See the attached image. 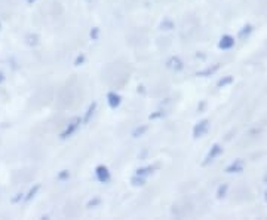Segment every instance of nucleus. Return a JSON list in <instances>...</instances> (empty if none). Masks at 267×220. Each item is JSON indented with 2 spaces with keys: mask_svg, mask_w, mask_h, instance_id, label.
<instances>
[{
  "mask_svg": "<svg viewBox=\"0 0 267 220\" xmlns=\"http://www.w3.org/2000/svg\"><path fill=\"white\" fill-rule=\"evenodd\" d=\"M235 45V39L232 36H223L220 40V48L221 49H230Z\"/></svg>",
  "mask_w": 267,
  "mask_h": 220,
  "instance_id": "nucleus-1",
  "label": "nucleus"
},
{
  "mask_svg": "<svg viewBox=\"0 0 267 220\" xmlns=\"http://www.w3.org/2000/svg\"><path fill=\"white\" fill-rule=\"evenodd\" d=\"M223 152V148L220 144H214L212 146V149H211V152H209V155H208V161H212L215 157H218L220 154Z\"/></svg>",
  "mask_w": 267,
  "mask_h": 220,
  "instance_id": "nucleus-2",
  "label": "nucleus"
},
{
  "mask_svg": "<svg viewBox=\"0 0 267 220\" xmlns=\"http://www.w3.org/2000/svg\"><path fill=\"white\" fill-rule=\"evenodd\" d=\"M242 168H243L242 161H236V162H233L232 165L227 167V173H240Z\"/></svg>",
  "mask_w": 267,
  "mask_h": 220,
  "instance_id": "nucleus-3",
  "label": "nucleus"
},
{
  "mask_svg": "<svg viewBox=\"0 0 267 220\" xmlns=\"http://www.w3.org/2000/svg\"><path fill=\"white\" fill-rule=\"evenodd\" d=\"M207 129H208V121H202V122L196 126V137H198V135L201 137L202 134H205Z\"/></svg>",
  "mask_w": 267,
  "mask_h": 220,
  "instance_id": "nucleus-4",
  "label": "nucleus"
},
{
  "mask_svg": "<svg viewBox=\"0 0 267 220\" xmlns=\"http://www.w3.org/2000/svg\"><path fill=\"white\" fill-rule=\"evenodd\" d=\"M233 82V78L232 76H227V78H224V79H221L220 82H218V87H226V85H229V84H232Z\"/></svg>",
  "mask_w": 267,
  "mask_h": 220,
  "instance_id": "nucleus-5",
  "label": "nucleus"
},
{
  "mask_svg": "<svg viewBox=\"0 0 267 220\" xmlns=\"http://www.w3.org/2000/svg\"><path fill=\"white\" fill-rule=\"evenodd\" d=\"M251 31H252V27H251V26H245V27L242 29V31H240V37H245V36H248Z\"/></svg>",
  "mask_w": 267,
  "mask_h": 220,
  "instance_id": "nucleus-6",
  "label": "nucleus"
},
{
  "mask_svg": "<svg viewBox=\"0 0 267 220\" xmlns=\"http://www.w3.org/2000/svg\"><path fill=\"white\" fill-rule=\"evenodd\" d=\"M226 190H227V186H221L218 190V198H223L226 195Z\"/></svg>",
  "mask_w": 267,
  "mask_h": 220,
  "instance_id": "nucleus-7",
  "label": "nucleus"
},
{
  "mask_svg": "<svg viewBox=\"0 0 267 220\" xmlns=\"http://www.w3.org/2000/svg\"><path fill=\"white\" fill-rule=\"evenodd\" d=\"M266 199H267V196H266Z\"/></svg>",
  "mask_w": 267,
  "mask_h": 220,
  "instance_id": "nucleus-8",
  "label": "nucleus"
}]
</instances>
